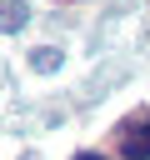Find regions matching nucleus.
Returning a JSON list of instances; mask_svg holds the SVG:
<instances>
[{
  "label": "nucleus",
  "instance_id": "3",
  "mask_svg": "<svg viewBox=\"0 0 150 160\" xmlns=\"http://www.w3.org/2000/svg\"><path fill=\"white\" fill-rule=\"evenodd\" d=\"M30 65H40V70H50V65H60V55H55V50H40V55H30Z\"/></svg>",
  "mask_w": 150,
  "mask_h": 160
},
{
  "label": "nucleus",
  "instance_id": "2",
  "mask_svg": "<svg viewBox=\"0 0 150 160\" xmlns=\"http://www.w3.org/2000/svg\"><path fill=\"white\" fill-rule=\"evenodd\" d=\"M25 20H30V5H25V0H0V30H5V35L25 30Z\"/></svg>",
  "mask_w": 150,
  "mask_h": 160
},
{
  "label": "nucleus",
  "instance_id": "1",
  "mask_svg": "<svg viewBox=\"0 0 150 160\" xmlns=\"http://www.w3.org/2000/svg\"><path fill=\"white\" fill-rule=\"evenodd\" d=\"M120 155H125V160H150V115L125 120V130H120Z\"/></svg>",
  "mask_w": 150,
  "mask_h": 160
},
{
  "label": "nucleus",
  "instance_id": "4",
  "mask_svg": "<svg viewBox=\"0 0 150 160\" xmlns=\"http://www.w3.org/2000/svg\"><path fill=\"white\" fill-rule=\"evenodd\" d=\"M75 160H105V155H90V150H85V155H75Z\"/></svg>",
  "mask_w": 150,
  "mask_h": 160
}]
</instances>
